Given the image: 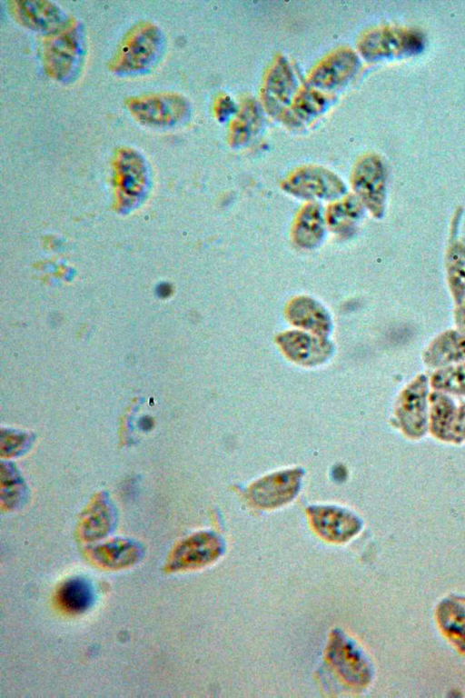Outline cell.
<instances>
[{"mask_svg":"<svg viewBox=\"0 0 465 698\" xmlns=\"http://www.w3.org/2000/svg\"><path fill=\"white\" fill-rule=\"evenodd\" d=\"M276 341L289 359L306 366L324 363L333 352V346L326 337L304 331H286L280 334Z\"/></svg>","mask_w":465,"mask_h":698,"instance_id":"obj_13","label":"cell"},{"mask_svg":"<svg viewBox=\"0 0 465 698\" xmlns=\"http://www.w3.org/2000/svg\"><path fill=\"white\" fill-rule=\"evenodd\" d=\"M237 109L233 101L226 95H219L214 102V115L221 122L227 120L231 115H234Z\"/></svg>","mask_w":465,"mask_h":698,"instance_id":"obj_30","label":"cell"},{"mask_svg":"<svg viewBox=\"0 0 465 698\" xmlns=\"http://www.w3.org/2000/svg\"><path fill=\"white\" fill-rule=\"evenodd\" d=\"M124 105L137 122L154 127L176 125L189 112L187 100L182 95L171 92L130 96L124 100Z\"/></svg>","mask_w":465,"mask_h":698,"instance_id":"obj_2","label":"cell"},{"mask_svg":"<svg viewBox=\"0 0 465 698\" xmlns=\"http://www.w3.org/2000/svg\"><path fill=\"white\" fill-rule=\"evenodd\" d=\"M325 234V217L321 204H306L298 213L292 228L295 244L304 249L318 246Z\"/></svg>","mask_w":465,"mask_h":698,"instance_id":"obj_19","label":"cell"},{"mask_svg":"<svg viewBox=\"0 0 465 698\" xmlns=\"http://www.w3.org/2000/svg\"><path fill=\"white\" fill-rule=\"evenodd\" d=\"M143 545L128 538H113L91 546L90 560L104 569L122 570L136 564L143 556Z\"/></svg>","mask_w":465,"mask_h":698,"instance_id":"obj_16","label":"cell"},{"mask_svg":"<svg viewBox=\"0 0 465 698\" xmlns=\"http://www.w3.org/2000/svg\"><path fill=\"white\" fill-rule=\"evenodd\" d=\"M363 206L356 194L343 196L329 205L325 214L326 223L335 234L347 235L361 218Z\"/></svg>","mask_w":465,"mask_h":698,"instance_id":"obj_24","label":"cell"},{"mask_svg":"<svg viewBox=\"0 0 465 698\" xmlns=\"http://www.w3.org/2000/svg\"><path fill=\"white\" fill-rule=\"evenodd\" d=\"M447 271L450 288L459 303L465 298V245L456 243L447 254Z\"/></svg>","mask_w":465,"mask_h":698,"instance_id":"obj_26","label":"cell"},{"mask_svg":"<svg viewBox=\"0 0 465 698\" xmlns=\"http://www.w3.org/2000/svg\"><path fill=\"white\" fill-rule=\"evenodd\" d=\"M262 109L253 98L244 99L229 126V143L233 147L248 144L258 133L262 124Z\"/></svg>","mask_w":465,"mask_h":698,"instance_id":"obj_20","label":"cell"},{"mask_svg":"<svg viewBox=\"0 0 465 698\" xmlns=\"http://www.w3.org/2000/svg\"><path fill=\"white\" fill-rule=\"evenodd\" d=\"M302 474V471L297 468L272 473L254 482L248 489V496L257 507H280L296 496Z\"/></svg>","mask_w":465,"mask_h":698,"instance_id":"obj_9","label":"cell"},{"mask_svg":"<svg viewBox=\"0 0 465 698\" xmlns=\"http://www.w3.org/2000/svg\"><path fill=\"white\" fill-rule=\"evenodd\" d=\"M455 320L458 331L465 334V298L458 303L457 310L455 312Z\"/></svg>","mask_w":465,"mask_h":698,"instance_id":"obj_33","label":"cell"},{"mask_svg":"<svg viewBox=\"0 0 465 698\" xmlns=\"http://www.w3.org/2000/svg\"><path fill=\"white\" fill-rule=\"evenodd\" d=\"M162 42L163 35L158 26L149 21L138 22L123 35L108 68L116 74L141 72L156 58Z\"/></svg>","mask_w":465,"mask_h":698,"instance_id":"obj_1","label":"cell"},{"mask_svg":"<svg viewBox=\"0 0 465 698\" xmlns=\"http://www.w3.org/2000/svg\"><path fill=\"white\" fill-rule=\"evenodd\" d=\"M440 620L445 633L465 651V606L449 602L440 610Z\"/></svg>","mask_w":465,"mask_h":698,"instance_id":"obj_27","label":"cell"},{"mask_svg":"<svg viewBox=\"0 0 465 698\" xmlns=\"http://www.w3.org/2000/svg\"><path fill=\"white\" fill-rule=\"evenodd\" d=\"M282 188L294 197L309 201L337 200L346 193V185L332 171L317 165L302 166L291 173Z\"/></svg>","mask_w":465,"mask_h":698,"instance_id":"obj_6","label":"cell"},{"mask_svg":"<svg viewBox=\"0 0 465 698\" xmlns=\"http://www.w3.org/2000/svg\"><path fill=\"white\" fill-rule=\"evenodd\" d=\"M360 61L348 47L332 51L310 72L308 82L318 90H333L345 85L357 72Z\"/></svg>","mask_w":465,"mask_h":698,"instance_id":"obj_12","label":"cell"},{"mask_svg":"<svg viewBox=\"0 0 465 698\" xmlns=\"http://www.w3.org/2000/svg\"><path fill=\"white\" fill-rule=\"evenodd\" d=\"M424 362L440 367L465 359V334L450 330L437 336L423 354Z\"/></svg>","mask_w":465,"mask_h":698,"instance_id":"obj_21","label":"cell"},{"mask_svg":"<svg viewBox=\"0 0 465 698\" xmlns=\"http://www.w3.org/2000/svg\"><path fill=\"white\" fill-rule=\"evenodd\" d=\"M81 52L77 22L70 17L61 28L45 35L43 42V64L45 73L55 80L72 75Z\"/></svg>","mask_w":465,"mask_h":698,"instance_id":"obj_3","label":"cell"},{"mask_svg":"<svg viewBox=\"0 0 465 698\" xmlns=\"http://www.w3.org/2000/svg\"><path fill=\"white\" fill-rule=\"evenodd\" d=\"M430 385L441 393L465 395V363L438 370L431 376Z\"/></svg>","mask_w":465,"mask_h":698,"instance_id":"obj_28","label":"cell"},{"mask_svg":"<svg viewBox=\"0 0 465 698\" xmlns=\"http://www.w3.org/2000/svg\"><path fill=\"white\" fill-rule=\"evenodd\" d=\"M429 429L440 441L454 443L453 424L456 405L445 393L434 392L429 395Z\"/></svg>","mask_w":465,"mask_h":698,"instance_id":"obj_22","label":"cell"},{"mask_svg":"<svg viewBox=\"0 0 465 698\" xmlns=\"http://www.w3.org/2000/svg\"><path fill=\"white\" fill-rule=\"evenodd\" d=\"M328 100L320 90L311 87L297 92L292 107V115L298 124L300 121L311 120L320 115L327 107Z\"/></svg>","mask_w":465,"mask_h":698,"instance_id":"obj_25","label":"cell"},{"mask_svg":"<svg viewBox=\"0 0 465 698\" xmlns=\"http://www.w3.org/2000/svg\"><path fill=\"white\" fill-rule=\"evenodd\" d=\"M115 183L121 200L131 202L142 193L146 181V165L138 151L128 146H120L112 158Z\"/></svg>","mask_w":465,"mask_h":698,"instance_id":"obj_14","label":"cell"},{"mask_svg":"<svg viewBox=\"0 0 465 698\" xmlns=\"http://www.w3.org/2000/svg\"><path fill=\"white\" fill-rule=\"evenodd\" d=\"M297 92L296 79L288 60L276 56L265 74L261 91L264 109L280 120L295 125L291 107Z\"/></svg>","mask_w":465,"mask_h":698,"instance_id":"obj_4","label":"cell"},{"mask_svg":"<svg viewBox=\"0 0 465 698\" xmlns=\"http://www.w3.org/2000/svg\"><path fill=\"white\" fill-rule=\"evenodd\" d=\"M428 378L420 374L401 393L394 410L396 422L409 438L422 437L428 424Z\"/></svg>","mask_w":465,"mask_h":698,"instance_id":"obj_8","label":"cell"},{"mask_svg":"<svg viewBox=\"0 0 465 698\" xmlns=\"http://www.w3.org/2000/svg\"><path fill=\"white\" fill-rule=\"evenodd\" d=\"M6 436L7 447L5 450H7V452H17L18 447H21V444H25L27 442V436L23 434H16L15 432L12 434H7Z\"/></svg>","mask_w":465,"mask_h":698,"instance_id":"obj_32","label":"cell"},{"mask_svg":"<svg viewBox=\"0 0 465 698\" xmlns=\"http://www.w3.org/2000/svg\"><path fill=\"white\" fill-rule=\"evenodd\" d=\"M94 590L91 583L83 577L65 580L56 592V603L65 613L80 614L87 611L94 603Z\"/></svg>","mask_w":465,"mask_h":698,"instance_id":"obj_23","label":"cell"},{"mask_svg":"<svg viewBox=\"0 0 465 698\" xmlns=\"http://www.w3.org/2000/svg\"><path fill=\"white\" fill-rule=\"evenodd\" d=\"M307 513L315 532L324 540L342 543L359 533L362 524L348 509L336 505H312Z\"/></svg>","mask_w":465,"mask_h":698,"instance_id":"obj_10","label":"cell"},{"mask_svg":"<svg viewBox=\"0 0 465 698\" xmlns=\"http://www.w3.org/2000/svg\"><path fill=\"white\" fill-rule=\"evenodd\" d=\"M454 443L460 444L465 441V404L456 409L453 424Z\"/></svg>","mask_w":465,"mask_h":698,"instance_id":"obj_31","label":"cell"},{"mask_svg":"<svg viewBox=\"0 0 465 698\" xmlns=\"http://www.w3.org/2000/svg\"><path fill=\"white\" fill-rule=\"evenodd\" d=\"M351 185L364 206L376 217L384 210L385 179L383 167L378 157L366 155L353 167Z\"/></svg>","mask_w":465,"mask_h":698,"instance_id":"obj_11","label":"cell"},{"mask_svg":"<svg viewBox=\"0 0 465 698\" xmlns=\"http://www.w3.org/2000/svg\"><path fill=\"white\" fill-rule=\"evenodd\" d=\"M286 316L294 326L318 336L327 337L331 331V318L328 311L309 296L292 299L286 307Z\"/></svg>","mask_w":465,"mask_h":698,"instance_id":"obj_18","label":"cell"},{"mask_svg":"<svg viewBox=\"0 0 465 698\" xmlns=\"http://www.w3.org/2000/svg\"><path fill=\"white\" fill-rule=\"evenodd\" d=\"M114 524L115 510L113 504L105 494H97L80 517L78 538L84 543L99 541L111 533Z\"/></svg>","mask_w":465,"mask_h":698,"instance_id":"obj_17","label":"cell"},{"mask_svg":"<svg viewBox=\"0 0 465 698\" xmlns=\"http://www.w3.org/2000/svg\"><path fill=\"white\" fill-rule=\"evenodd\" d=\"M12 16L22 25L50 34L64 25L69 17L53 2L43 0L9 1Z\"/></svg>","mask_w":465,"mask_h":698,"instance_id":"obj_15","label":"cell"},{"mask_svg":"<svg viewBox=\"0 0 465 698\" xmlns=\"http://www.w3.org/2000/svg\"><path fill=\"white\" fill-rule=\"evenodd\" d=\"M224 542L217 533L201 531L180 541L170 552L165 573H179L205 567L223 554Z\"/></svg>","mask_w":465,"mask_h":698,"instance_id":"obj_5","label":"cell"},{"mask_svg":"<svg viewBox=\"0 0 465 698\" xmlns=\"http://www.w3.org/2000/svg\"><path fill=\"white\" fill-rule=\"evenodd\" d=\"M327 658L348 684L362 687L371 677L370 662L360 646L340 629L331 632L327 646Z\"/></svg>","mask_w":465,"mask_h":698,"instance_id":"obj_7","label":"cell"},{"mask_svg":"<svg viewBox=\"0 0 465 698\" xmlns=\"http://www.w3.org/2000/svg\"><path fill=\"white\" fill-rule=\"evenodd\" d=\"M8 473H1V502L6 509H15L24 501L25 486L14 469L7 465Z\"/></svg>","mask_w":465,"mask_h":698,"instance_id":"obj_29","label":"cell"}]
</instances>
